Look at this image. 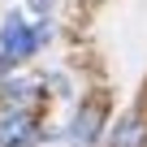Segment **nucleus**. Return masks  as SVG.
I'll return each mask as SVG.
<instances>
[{"instance_id":"obj_3","label":"nucleus","mask_w":147,"mask_h":147,"mask_svg":"<svg viewBox=\"0 0 147 147\" xmlns=\"http://www.w3.org/2000/svg\"><path fill=\"white\" fill-rule=\"evenodd\" d=\"M39 100H43V91H39L35 82H26V78H13V82L0 87V104H5L9 113H30V117H35Z\"/></svg>"},{"instance_id":"obj_6","label":"nucleus","mask_w":147,"mask_h":147,"mask_svg":"<svg viewBox=\"0 0 147 147\" xmlns=\"http://www.w3.org/2000/svg\"><path fill=\"white\" fill-rule=\"evenodd\" d=\"M48 5H52V0H30V9H35V13H48Z\"/></svg>"},{"instance_id":"obj_7","label":"nucleus","mask_w":147,"mask_h":147,"mask_svg":"<svg viewBox=\"0 0 147 147\" xmlns=\"http://www.w3.org/2000/svg\"><path fill=\"white\" fill-rule=\"evenodd\" d=\"M9 65H13V56H5V52H0V74H9Z\"/></svg>"},{"instance_id":"obj_4","label":"nucleus","mask_w":147,"mask_h":147,"mask_svg":"<svg viewBox=\"0 0 147 147\" xmlns=\"http://www.w3.org/2000/svg\"><path fill=\"white\" fill-rule=\"evenodd\" d=\"M100 125H104V104H82L78 117H74V125H69V138L78 147H91L95 134H100Z\"/></svg>"},{"instance_id":"obj_1","label":"nucleus","mask_w":147,"mask_h":147,"mask_svg":"<svg viewBox=\"0 0 147 147\" xmlns=\"http://www.w3.org/2000/svg\"><path fill=\"white\" fill-rule=\"evenodd\" d=\"M48 39V26H35V30H26V22L22 18H9L5 22V30H0V43H5V56H30L39 43Z\"/></svg>"},{"instance_id":"obj_2","label":"nucleus","mask_w":147,"mask_h":147,"mask_svg":"<svg viewBox=\"0 0 147 147\" xmlns=\"http://www.w3.org/2000/svg\"><path fill=\"white\" fill-rule=\"evenodd\" d=\"M39 138H43V130L30 113H5L0 117V147H30Z\"/></svg>"},{"instance_id":"obj_5","label":"nucleus","mask_w":147,"mask_h":147,"mask_svg":"<svg viewBox=\"0 0 147 147\" xmlns=\"http://www.w3.org/2000/svg\"><path fill=\"white\" fill-rule=\"evenodd\" d=\"M113 147H147V121L138 113H125L113 125Z\"/></svg>"}]
</instances>
